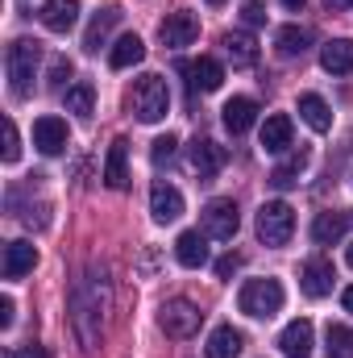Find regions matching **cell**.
Masks as SVG:
<instances>
[{
	"label": "cell",
	"instance_id": "6da1fadb",
	"mask_svg": "<svg viewBox=\"0 0 353 358\" xmlns=\"http://www.w3.org/2000/svg\"><path fill=\"white\" fill-rule=\"evenodd\" d=\"M71 329L80 338L84 350H96L104 338V275L96 279V271H88L84 279H75L71 287Z\"/></svg>",
	"mask_w": 353,
	"mask_h": 358
},
{
	"label": "cell",
	"instance_id": "7a4b0ae2",
	"mask_svg": "<svg viewBox=\"0 0 353 358\" xmlns=\"http://www.w3.org/2000/svg\"><path fill=\"white\" fill-rule=\"evenodd\" d=\"M129 104H133V113H137V121H146V125H154V121H163L167 113H171V92H167V80L163 76H137L133 80V96H129Z\"/></svg>",
	"mask_w": 353,
	"mask_h": 358
},
{
	"label": "cell",
	"instance_id": "3957f363",
	"mask_svg": "<svg viewBox=\"0 0 353 358\" xmlns=\"http://www.w3.org/2000/svg\"><path fill=\"white\" fill-rule=\"evenodd\" d=\"M283 300H287V292H283L278 279H246V287L237 296V308L254 321H270L283 308Z\"/></svg>",
	"mask_w": 353,
	"mask_h": 358
},
{
	"label": "cell",
	"instance_id": "277c9868",
	"mask_svg": "<svg viewBox=\"0 0 353 358\" xmlns=\"http://www.w3.org/2000/svg\"><path fill=\"white\" fill-rule=\"evenodd\" d=\"M38 42H29V38H17L13 46H8V55H4V67H8V88L13 96H29L33 92V71H38Z\"/></svg>",
	"mask_w": 353,
	"mask_h": 358
},
{
	"label": "cell",
	"instance_id": "5b68a950",
	"mask_svg": "<svg viewBox=\"0 0 353 358\" xmlns=\"http://www.w3.org/2000/svg\"><path fill=\"white\" fill-rule=\"evenodd\" d=\"M295 234V213L287 200H266L258 208V238L266 246H287Z\"/></svg>",
	"mask_w": 353,
	"mask_h": 358
},
{
	"label": "cell",
	"instance_id": "8992f818",
	"mask_svg": "<svg viewBox=\"0 0 353 358\" xmlns=\"http://www.w3.org/2000/svg\"><path fill=\"white\" fill-rule=\"evenodd\" d=\"M200 225H204L208 238H216V242H233V234L241 229V213H237V204H233L229 196H216V200L204 204Z\"/></svg>",
	"mask_w": 353,
	"mask_h": 358
},
{
	"label": "cell",
	"instance_id": "52a82bcc",
	"mask_svg": "<svg viewBox=\"0 0 353 358\" xmlns=\"http://www.w3.org/2000/svg\"><path fill=\"white\" fill-rule=\"evenodd\" d=\"M158 325H163V334L167 338H191V334H200V325H204V313L191 304V300H167L163 308H158Z\"/></svg>",
	"mask_w": 353,
	"mask_h": 358
},
{
	"label": "cell",
	"instance_id": "ba28073f",
	"mask_svg": "<svg viewBox=\"0 0 353 358\" xmlns=\"http://www.w3.org/2000/svg\"><path fill=\"white\" fill-rule=\"evenodd\" d=\"M150 217H154L158 225H171V221L183 217V192H179L175 183L158 179V183L150 187Z\"/></svg>",
	"mask_w": 353,
	"mask_h": 358
},
{
	"label": "cell",
	"instance_id": "9c48e42d",
	"mask_svg": "<svg viewBox=\"0 0 353 358\" xmlns=\"http://www.w3.org/2000/svg\"><path fill=\"white\" fill-rule=\"evenodd\" d=\"M158 38H163V46H171V50L191 46V42L200 38V21H195V13H167V21L158 25Z\"/></svg>",
	"mask_w": 353,
	"mask_h": 358
},
{
	"label": "cell",
	"instance_id": "30bf717a",
	"mask_svg": "<svg viewBox=\"0 0 353 358\" xmlns=\"http://www.w3.org/2000/svg\"><path fill=\"white\" fill-rule=\"evenodd\" d=\"M350 229H353V213L329 208V213H320V217L312 221V242H316V246H337Z\"/></svg>",
	"mask_w": 353,
	"mask_h": 358
},
{
	"label": "cell",
	"instance_id": "8fae6325",
	"mask_svg": "<svg viewBox=\"0 0 353 358\" xmlns=\"http://www.w3.org/2000/svg\"><path fill=\"white\" fill-rule=\"evenodd\" d=\"M312 346H316V329H312V321H291L283 334H278V350L283 358H312Z\"/></svg>",
	"mask_w": 353,
	"mask_h": 358
},
{
	"label": "cell",
	"instance_id": "7c38bea8",
	"mask_svg": "<svg viewBox=\"0 0 353 358\" xmlns=\"http://www.w3.org/2000/svg\"><path fill=\"white\" fill-rule=\"evenodd\" d=\"M33 267H38V246L33 242L17 238V242L4 246V259H0V275L4 279H21V275H29Z\"/></svg>",
	"mask_w": 353,
	"mask_h": 358
},
{
	"label": "cell",
	"instance_id": "4fadbf2b",
	"mask_svg": "<svg viewBox=\"0 0 353 358\" xmlns=\"http://www.w3.org/2000/svg\"><path fill=\"white\" fill-rule=\"evenodd\" d=\"M333 279H337V271H333L329 259H308L303 271H299V287H303V296H312V300L329 296V292H333Z\"/></svg>",
	"mask_w": 353,
	"mask_h": 358
},
{
	"label": "cell",
	"instance_id": "5bb4252c",
	"mask_svg": "<svg viewBox=\"0 0 353 358\" xmlns=\"http://www.w3.org/2000/svg\"><path fill=\"white\" fill-rule=\"evenodd\" d=\"M187 163H191V171H195L200 179H212L220 167H225V146H216L212 138H195Z\"/></svg>",
	"mask_w": 353,
	"mask_h": 358
},
{
	"label": "cell",
	"instance_id": "9a60e30c",
	"mask_svg": "<svg viewBox=\"0 0 353 358\" xmlns=\"http://www.w3.org/2000/svg\"><path fill=\"white\" fill-rule=\"evenodd\" d=\"M33 146L42 155H63L67 150V121L63 117H38L33 121Z\"/></svg>",
	"mask_w": 353,
	"mask_h": 358
},
{
	"label": "cell",
	"instance_id": "2e32d148",
	"mask_svg": "<svg viewBox=\"0 0 353 358\" xmlns=\"http://www.w3.org/2000/svg\"><path fill=\"white\" fill-rule=\"evenodd\" d=\"M175 259L187 271H200L204 263H208V234H200V229H183V234L175 238Z\"/></svg>",
	"mask_w": 353,
	"mask_h": 358
},
{
	"label": "cell",
	"instance_id": "e0dca14e",
	"mask_svg": "<svg viewBox=\"0 0 353 358\" xmlns=\"http://www.w3.org/2000/svg\"><path fill=\"white\" fill-rule=\"evenodd\" d=\"M38 17H42V25H46L50 34H67V29L80 21V0H46Z\"/></svg>",
	"mask_w": 353,
	"mask_h": 358
},
{
	"label": "cell",
	"instance_id": "ac0fdd59",
	"mask_svg": "<svg viewBox=\"0 0 353 358\" xmlns=\"http://www.w3.org/2000/svg\"><path fill=\"white\" fill-rule=\"evenodd\" d=\"M320 67L329 76H350L353 71V38H333L320 50Z\"/></svg>",
	"mask_w": 353,
	"mask_h": 358
},
{
	"label": "cell",
	"instance_id": "d6986e66",
	"mask_svg": "<svg viewBox=\"0 0 353 358\" xmlns=\"http://www.w3.org/2000/svg\"><path fill=\"white\" fill-rule=\"evenodd\" d=\"M225 55L233 59V67H254V63H258V42H254V34L229 29V34H225Z\"/></svg>",
	"mask_w": 353,
	"mask_h": 358
},
{
	"label": "cell",
	"instance_id": "ffe728a7",
	"mask_svg": "<svg viewBox=\"0 0 353 358\" xmlns=\"http://www.w3.org/2000/svg\"><path fill=\"white\" fill-rule=\"evenodd\" d=\"M142 59H146V42H142L137 34H125V38H117V46L108 50V67H112V71L137 67Z\"/></svg>",
	"mask_w": 353,
	"mask_h": 358
},
{
	"label": "cell",
	"instance_id": "44dd1931",
	"mask_svg": "<svg viewBox=\"0 0 353 358\" xmlns=\"http://www.w3.org/2000/svg\"><path fill=\"white\" fill-rule=\"evenodd\" d=\"M220 113H225V129H229V134H246V129L258 121V104H254L250 96H233Z\"/></svg>",
	"mask_w": 353,
	"mask_h": 358
},
{
	"label": "cell",
	"instance_id": "7402d4cb",
	"mask_svg": "<svg viewBox=\"0 0 353 358\" xmlns=\"http://www.w3.org/2000/svg\"><path fill=\"white\" fill-rule=\"evenodd\" d=\"M117 21H121V8H117V4H104V8L91 17L88 34H84V50H91V55H96V50L108 42V34H112V25H117Z\"/></svg>",
	"mask_w": 353,
	"mask_h": 358
},
{
	"label": "cell",
	"instance_id": "603a6c76",
	"mask_svg": "<svg viewBox=\"0 0 353 358\" xmlns=\"http://www.w3.org/2000/svg\"><path fill=\"white\" fill-rule=\"evenodd\" d=\"M104 183H108V187H129V142H125V138H117V142L108 146Z\"/></svg>",
	"mask_w": 353,
	"mask_h": 358
},
{
	"label": "cell",
	"instance_id": "cb8c5ba5",
	"mask_svg": "<svg viewBox=\"0 0 353 358\" xmlns=\"http://www.w3.org/2000/svg\"><path fill=\"white\" fill-rule=\"evenodd\" d=\"M241 346H246V338H241L233 325H216V329L208 334L204 355H208V358H237V355H241Z\"/></svg>",
	"mask_w": 353,
	"mask_h": 358
},
{
	"label": "cell",
	"instance_id": "d4e9b609",
	"mask_svg": "<svg viewBox=\"0 0 353 358\" xmlns=\"http://www.w3.org/2000/svg\"><path fill=\"white\" fill-rule=\"evenodd\" d=\"M299 117H303L316 134H329V129H333V108H329L324 96H316V92H303V96H299Z\"/></svg>",
	"mask_w": 353,
	"mask_h": 358
},
{
	"label": "cell",
	"instance_id": "484cf974",
	"mask_svg": "<svg viewBox=\"0 0 353 358\" xmlns=\"http://www.w3.org/2000/svg\"><path fill=\"white\" fill-rule=\"evenodd\" d=\"M291 117H283V113H274V117H266L262 125V150L266 155H283L287 146H291Z\"/></svg>",
	"mask_w": 353,
	"mask_h": 358
},
{
	"label": "cell",
	"instance_id": "4316f807",
	"mask_svg": "<svg viewBox=\"0 0 353 358\" xmlns=\"http://www.w3.org/2000/svg\"><path fill=\"white\" fill-rule=\"evenodd\" d=\"M187 76H191V88L195 92H216L220 84H225V67L216 63V59H195L191 67H187Z\"/></svg>",
	"mask_w": 353,
	"mask_h": 358
},
{
	"label": "cell",
	"instance_id": "83f0119b",
	"mask_svg": "<svg viewBox=\"0 0 353 358\" xmlns=\"http://www.w3.org/2000/svg\"><path fill=\"white\" fill-rule=\"evenodd\" d=\"M274 46H278V55H283V59L308 55V50H312V29H308V25H283V29H278V38H274Z\"/></svg>",
	"mask_w": 353,
	"mask_h": 358
},
{
	"label": "cell",
	"instance_id": "f1b7e54d",
	"mask_svg": "<svg viewBox=\"0 0 353 358\" xmlns=\"http://www.w3.org/2000/svg\"><path fill=\"white\" fill-rule=\"evenodd\" d=\"M303 167H308V150L299 146V150H291L287 155V163H278L274 171H270V183L283 192V187H295L299 183V176H303Z\"/></svg>",
	"mask_w": 353,
	"mask_h": 358
},
{
	"label": "cell",
	"instance_id": "f546056e",
	"mask_svg": "<svg viewBox=\"0 0 353 358\" xmlns=\"http://www.w3.org/2000/svg\"><path fill=\"white\" fill-rule=\"evenodd\" d=\"M63 100H67V113H75L84 121L96 113V92H91V84H71V88L63 92Z\"/></svg>",
	"mask_w": 353,
	"mask_h": 358
},
{
	"label": "cell",
	"instance_id": "4dcf8cb0",
	"mask_svg": "<svg viewBox=\"0 0 353 358\" xmlns=\"http://www.w3.org/2000/svg\"><path fill=\"white\" fill-rule=\"evenodd\" d=\"M324 350H329V358H353V329L350 325H329L324 329Z\"/></svg>",
	"mask_w": 353,
	"mask_h": 358
},
{
	"label": "cell",
	"instance_id": "1f68e13d",
	"mask_svg": "<svg viewBox=\"0 0 353 358\" xmlns=\"http://www.w3.org/2000/svg\"><path fill=\"white\" fill-rule=\"evenodd\" d=\"M175 146H179L175 134H163V138H154V146H150V159H154V167L171 163V159H175Z\"/></svg>",
	"mask_w": 353,
	"mask_h": 358
},
{
	"label": "cell",
	"instance_id": "d6a6232c",
	"mask_svg": "<svg viewBox=\"0 0 353 358\" xmlns=\"http://www.w3.org/2000/svg\"><path fill=\"white\" fill-rule=\"evenodd\" d=\"M21 159V134L13 121H4V163H17Z\"/></svg>",
	"mask_w": 353,
	"mask_h": 358
},
{
	"label": "cell",
	"instance_id": "836d02e7",
	"mask_svg": "<svg viewBox=\"0 0 353 358\" xmlns=\"http://www.w3.org/2000/svg\"><path fill=\"white\" fill-rule=\"evenodd\" d=\"M241 263H246V259H241V255H225V259H220V263H216V275H220V279H233V275H237V271H241Z\"/></svg>",
	"mask_w": 353,
	"mask_h": 358
},
{
	"label": "cell",
	"instance_id": "e575fe53",
	"mask_svg": "<svg viewBox=\"0 0 353 358\" xmlns=\"http://www.w3.org/2000/svg\"><path fill=\"white\" fill-rule=\"evenodd\" d=\"M67 76H71V63H67V59H54V63H50V84H54V88H63V80H67Z\"/></svg>",
	"mask_w": 353,
	"mask_h": 358
},
{
	"label": "cell",
	"instance_id": "d590c367",
	"mask_svg": "<svg viewBox=\"0 0 353 358\" xmlns=\"http://www.w3.org/2000/svg\"><path fill=\"white\" fill-rule=\"evenodd\" d=\"M241 13H246V21H250V25H262V21H266L262 0H246V8H241Z\"/></svg>",
	"mask_w": 353,
	"mask_h": 358
},
{
	"label": "cell",
	"instance_id": "8d00e7d4",
	"mask_svg": "<svg viewBox=\"0 0 353 358\" xmlns=\"http://www.w3.org/2000/svg\"><path fill=\"white\" fill-rule=\"evenodd\" d=\"M13 313H17V308H13V300L4 296V300H0V329H8V325H13Z\"/></svg>",
	"mask_w": 353,
	"mask_h": 358
},
{
	"label": "cell",
	"instance_id": "74e56055",
	"mask_svg": "<svg viewBox=\"0 0 353 358\" xmlns=\"http://www.w3.org/2000/svg\"><path fill=\"white\" fill-rule=\"evenodd\" d=\"M341 304H345V313H353V287H345V292H341Z\"/></svg>",
	"mask_w": 353,
	"mask_h": 358
},
{
	"label": "cell",
	"instance_id": "f35d334b",
	"mask_svg": "<svg viewBox=\"0 0 353 358\" xmlns=\"http://www.w3.org/2000/svg\"><path fill=\"white\" fill-rule=\"evenodd\" d=\"M283 8H291V13H299V8H303V0H283Z\"/></svg>",
	"mask_w": 353,
	"mask_h": 358
},
{
	"label": "cell",
	"instance_id": "ab89813d",
	"mask_svg": "<svg viewBox=\"0 0 353 358\" xmlns=\"http://www.w3.org/2000/svg\"><path fill=\"white\" fill-rule=\"evenodd\" d=\"M329 8H353V0H329Z\"/></svg>",
	"mask_w": 353,
	"mask_h": 358
},
{
	"label": "cell",
	"instance_id": "60d3db41",
	"mask_svg": "<svg viewBox=\"0 0 353 358\" xmlns=\"http://www.w3.org/2000/svg\"><path fill=\"white\" fill-rule=\"evenodd\" d=\"M345 263H350V267H353V242H350V250H345Z\"/></svg>",
	"mask_w": 353,
	"mask_h": 358
},
{
	"label": "cell",
	"instance_id": "b9f144b4",
	"mask_svg": "<svg viewBox=\"0 0 353 358\" xmlns=\"http://www.w3.org/2000/svg\"><path fill=\"white\" fill-rule=\"evenodd\" d=\"M208 4H225V0H208Z\"/></svg>",
	"mask_w": 353,
	"mask_h": 358
}]
</instances>
